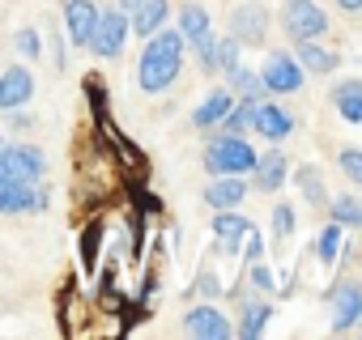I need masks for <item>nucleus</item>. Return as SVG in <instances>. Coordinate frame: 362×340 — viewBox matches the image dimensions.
<instances>
[{
	"instance_id": "nucleus-2",
	"label": "nucleus",
	"mask_w": 362,
	"mask_h": 340,
	"mask_svg": "<svg viewBox=\"0 0 362 340\" xmlns=\"http://www.w3.org/2000/svg\"><path fill=\"white\" fill-rule=\"evenodd\" d=\"M252 166H256V149H252L247 136H239V132L209 136V145H205V170L209 175H252Z\"/></svg>"
},
{
	"instance_id": "nucleus-20",
	"label": "nucleus",
	"mask_w": 362,
	"mask_h": 340,
	"mask_svg": "<svg viewBox=\"0 0 362 340\" xmlns=\"http://www.w3.org/2000/svg\"><path fill=\"white\" fill-rule=\"evenodd\" d=\"M328 102L345 123H362V77H345L328 90Z\"/></svg>"
},
{
	"instance_id": "nucleus-1",
	"label": "nucleus",
	"mask_w": 362,
	"mask_h": 340,
	"mask_svg": "<svg viewBox=\"0 0 362 340\" xmlns=\"http://www.w3.org/2000/svg\"><path fill=\"white\" fill-rule=\"evenodd\" d=\"M184 51H188V43L179 30H170V26L153 30L141 47V60H136L141 94H166L179 81V73H184Z\"/></svg>"
},
{
	"instance_id": "nucleus-12",
	"label": "nucleus",
	"mask_w": 362,
	"mask_h": 340,
	"mask_svg": "<svg viewBox=\"0 0 362 340\" xmlns=\"http://www.w3.org/2000/svg\"><path fill=\"white\" fill-rule=\"evenodd\" d=\"M286 179H290V157L277 145H269L264 153H256V166H252V188L256 192L273 196L277 188H286Z\"/></svg>"
},
{
	"instance_id": "nucleus-13",
	"label": "nucleus",
	"mask_w": 362,
	"mask_h": 340,
	"mask_svg": "<svg viewBox=\"0 0 362 340\" xmlns=\"http://www.w3.org/2000/svg\"><path fill=\"white\" fill-rule=\"evenodd\" d=\"M35 98V73L26 60H13L5 73H0V111H13V107H30Z\"/></svg>"
},
{
	"instance_id": "nucleus-29",
	"label": "nucleus",
	"mask_w": 362,
	"mask_h": 340,
	"mask_svg": "<svg viewBox=\"0 0 362 340\" xmlns=\"http://www.w3.org/2000/svg\"><path fill=\"white\" fill-rule=\"evenodd\" d=\"M192 47V56H197V64H201V73L205 77H214L218 73V35L209 30V35H201L197 43H188Z\"/></svg>"
},
{
	"instance_id": "nucleus-27",
	"label": "nucleus",
	"mask_w": 362,
	"mask_h": 340,
	"mask_svg": "<svg viewBox=\"0 0 362 340\" xmlns=\"http://www.w3.org/2000/svg\"><path fill=\"white\" fill-rule=\"evenodd\" d=\"M103 238H107V226H103V221H90V226L81 230V243H77V255H81V268H86V272H94V264H98V247H103Z\"/></svg>"
},
{
	"instance_id": "nucleus-31",
	"label": "nucleus",
	"mask_w": 362,
	"mask_h": 340,
	"mask_svg": "<svg viewBox=\"0 0 362 340\" xmlns=\"http://www.w3.org/2000/svg\"><path fill=\"white\" fill-rule=\"evenodd\" d=\"M86 98H90V111H94V119L103 123V119H111V98H107V85L98 81V77H86Z\"/></svg>"
},
{
	"instance_id": "nucleus-10",
	"label": "nucleus",
	"mask_w": 362,
	"mask_h": 340,
	"mask_svg": "<svg viewBox=\"0 0 362 340\" xmlns=\"http://www.w3.org/2000/svg\"><path fill=\"white\" fill-rule=\"evenodd\" d=\"M230 35L243 47H260L269 39V9L260 5V0H243V5L230 13Z\"/></svg>"
},
{
	"instance_id": "nucleus-30",
	"label": "nucleus",
	"mask_w": 362,
	"mask_h": 340,
	"mask_svg": "<svg viewBox=\"0 0 362 340\" xmlns=\"http://www.w3.org/2000/svg\"><path fill=\"white\" fill-rule=\"evenodd\" d=\"M13 51H18L26 64H35V60L43 56V35H39L35 26H22V30L13 35Z\"/></svg>"
},
{
	"instance_id": "nucleus-26",
	"label": "nucleus",
	"mask_w": 362,
	"mask_h": 340,
	"mask_svg": "<svg viewBox=\"0 0 362 340\" xmlns=\"http://www.w3.org/2000/svg\"><path fill=\"white\" fill-rule=\"evenodd\" d=\"M341 247H345V230H341L337 221H328V226H324V234L315 238V260H320L324 268H337Z\"/></svg>"
},
{
	"instance_id": "nucleus-24",
	"label": "nucleus",
	"mask_w": 362,
	"mask_h": 340,
	"mask_svg": "<svg viewBox=\"0 0 362 340\" xmlns=\"http://www.w3.org/2000/svg\"><path fill=\"white\" fill-rule=\"evenodd\" d=\"M175 30L184 35V43H197L201 35L214 30V18H209L205 5H179V26H175Z\"/></svg>"
},
{
	"instance_id": "nucleus-18",
	"label": "nucleus",
	"mask_w": 362,
	"mask_h": 340,
	"mask_svg": "<svg viewBox=\"0 0 362 340\" xmlns=\"http://www.w3.org/2000/svg\"><path fill=\"white\" fill-rule=\"evenodd\" d=\"M243 306H239V336L243 340H256V336H264V327H269V319H273V302H269V293L264 298H252V293H243L239 298Z\"/></svg>"
},
{
	"instance_id": "nucleus-38",
	"label": "nucleus",
	"mask_w": 362,
	"mask_h": 340,
	"mask_svg": "<svg viewBox=\"0 0 362 340\" xmlns=\"http://www.w3.org/2000/svg\"><path fill=\"white\" fill-rule=\"evenodd\" d=\"M47 39H52V60H56V68L64 73V68H69V39H64L56 26H52V35H47Z\"/></svg>"
},
{
	"instance_id": "nucleus-39",
	"label": "nucleus",
	"mask_w": 362,
	"mask_h": 340,
	"mask_svg": "<svg viewBox=\"0 0 362 340\" xmlns=\"http://www.w3.org/2000/svg\"><path fill=\"white\" fill-rule=\"evenodd\" d=\"M256 260H264V238L256 230H247V238H243V264H256Z\"/></svg>"
},
{
	"instance_id": "nucleus-40",
	"label": "nucleus",
	"mask_w": 362,
	"mask_h": 340,
	"mask_svg": "<svg viewBox=\"0 0 362 340\" xmlns=\"http://www.w3.org/2000/svg\"><path fill=\"white\" fill-rule=\"evenodd\" d=\"M337 9H345V13H362V0H337Z\"/></svg>"
},
{
	"instance_id": "nucleus-35",
	"label": "nucleus",
	"mask_w": 362,
	"mask_h": 340,
	"mask_svg": "<svg viewBox=\"0 0 362 340\" xmlns=\"http://www.w3.org/2000/svg\"><path fill=\"white\" fill-rule=\"evenodd\" d=\"M239 51H243V43H239L235 35H218V73L235 68V64H239Z\"/></svg>"
},
{
	"instance_id": "nucleus-44",
	"label": "nucleus",
	"mask_w": 362,
	"mask_h": 340,
	"mask_svg": "<svg viewBox=\"0 0 362 340\" xmlns=\"http://www.w3.org/2000/svg\"><path fill=\"white\" fill-rule=\"evenodd\" d=\"M358 230H362V226H358ZM358 247H362V238H358Z\"/></svg>"
},
{
	"instance_id": "nucleus-7",
	"label": "nucleus",
	"mask_w": 362,
	"mask_h": 340,
	"mask_svg": "<svg viewBox=\"0 0 362 340\" xmlns=\"http://www.w3.org/2000/svg\"><path fill=\"white\" fill-rule=\"evenodd\" d=\"M260 81H264L269 98H277V94H298L303 81H307V73L298 68L294 51H269L264 56V68H260Z\"/></svg>"
},
{
	"instance_id": "nucleus-21",
	"label": "nucleus",
	"mask_w": 362,
	"mask_h": 340,
	"mask_svg": "<svg viewBox=\"0 0 362 340\" xmlns=\"http://www.w3.org/2000/svg\"><path fill=\"white\" fill-rule=\"evenodd\" d=\"M230 102H235V94H230L226 85L209 90V94H205V102L192 111V128H201V132H214V128L222 123V115L230 111Z\"/></svg>"
},
{
	"instance_id": "nucleus-43",
	"label": "nucleus",
	"mask_w": 362,
	"mask_h": 340,
	"mask_svg": "<svg viewBox=\"0 0 362 340\" xmlns=\"http://www.w3.org/2000/svg\"><path fill=\"white\" fill-rule=\"evenodd\" d=\"M0 149H5V128H0Z\"/></svg>"
},
{
	"instance_id": "nucleus-8",
	"label": "nucleus",
	"mask_w": 362,
	"mask_h": 340,
	"mask_svg": "<svg viewBox=\"0 0 362 340\" xmlns=\"http://www.w3.org/2000/svg\"><path fill=\"white\" fill-rule=\"evenodd\" d=\"M184 332L197 336V340H230L235 336V323L226 319V310L218 302L205 298V302H197V306L184 310Z\"/></svg>"
},
{
	"instance_id": "nucleus-19",
	"label": "nucleus",
	"mask_w": 362,
	"mask_h": 340,
	"mask_svg": "<svg viewBox=\"0 0 362 340\" xmlns=\"http://www.w3.org/2000/svg\"><path fill=\"white\" fill-rule=\"evenodd\" d=\"M170 22V0H145V5H136L132 13H128V30L136 35V39H149L153 30H162Z\"/></svg>"
},
{
	"instance_id": "nucleus-23",
	"label": "nucleus",
	"mask_w": 362,
	"mask_h": 340,
	"mask_svg": "<svg viewBox=\"0 0 362 340\" xmlns=\"http://www.w3.org/2000/svg\"><path fill=\"white\" fill-rule=\"evenodd\" d=\"M290 179L298 183V192H303V200H307L311 209H324V205H328V188H324V170H320V166H307V162H303Z\"/></svg>"
},
{
	"instance_id": "nucleus-36",
	"label": "nucleus",
	"mask_w": 362,
	"mask_h": 340,
	"mask_svg": "<svg viewBox=\"0 0 362 340\" xmlns=\"http://www.w3.org/2000/svg\"><path fill=\"white\" fill-rule=\"evenodd\" d=\"M192 293H201V298L218 302L226 289H222V281H218V272H214V268H201V272H197V285H192Z\"/></svg>"
},
{
	"instance_id": "nucleus-42",
	"label": "nucleus",
	"mask_w": 362,
	"mask_h": 340,
	"mask_svg": "<svg viewBox=\"0 0 362 340\" xmlns=\"http://www.w3.org/2000/svg\"><path fill=\"white\" fill-rule=\"evenodd\" d=\"M354 332H362V315H358V323H354Z\"/></svg>"
},
{
	"instance_id": "nucleus-37",
	"label": "nucleus",
	"mask_w": 362,
	"mask_h": 340,
	"mask_svg": "<svg viewBox=\"0 0 362 340\" xmlns=\"http://www.w3.org/2000/svg\"><path fill=\"white\" fill-rule=\"evenodd\" d=\"M0 115H5V123H9L13 132H30V128H35V115H30L26 107H13V111H0Z\"/></svg>"
},
{
	"instance_id": "nucleus-11",
	"label": "nucleus",
	"mask_w": 362,
	"mask_h": 340,
	"mask_svg": "<svg viewBox=\"0 0 362 340\" xmlns=\"http://www.w3.org/2000/svg\"><path fill=\"white\" fill-rule=\"evenodd\" d=\"M252 132H256L260 140L277 145V140H286V136L294 132V115H290L286 107H277L273 98H260V102L252 107Z\"/></svg>"
},
{
	"instance_id": "nucleus-32",
	"label": "nucleus",
	"mask_w": 362,
	"mask_h": 340,
	"mask_svg": "<svg viewBox=\"0 0 362 340\" xmlns=\"http://www.w3.org/2000/svg\"><path fill=\"white\" fill-rule=\"evenodd\" d=\"M247 285H252L256 293H277V272H273L264 260H256V264H247Z\"/></svg>"
},
{
	"instance_id": "nucleus-5",
	"label": "nucleus",
	"mask_w": 362,
	"mask_h": 340,
	"mask_svg": "<svg viewBox=\"0 0 362 340\" xmlns=\"http://www.w3.org/2000/svg\"><path fill=\"white\" fill-rule=\"evenodd\" d=\"M281 26H286V35L294 43L298 39H324L332 30L328 13L315 5V0H286V5H281Z\"/></svg>"
},
{
	"instance_id": "nucleus-34",
	"label": "nucleus",
	"mask_w": 362,
	"mask_h": 340,
	"mask_svg": "<svg viewBox=\"0 0 362 340\" xmlns=\"http://www.w3.org/2000/svg\"><path fill=\"white\" fill-rule=\"evenodd\" d=\"M290 234H294V205L277 200V205H273V238H277V243H286Z\"/></svg>"
},
{
	"instance_id": "nucleus-28",
	"label": "nucleus",
	"mask_w": 362,
	"mask_h": 340,
	"mask_svg": "<svg viewBox=\"0 0 362 340\" xmlns=\"http://www.w3.org/2000/svg\"><path fill=\"white\" fill-rule=\"evenodd\" d=\"M252 98H235L230 102V111L222 115V123H218V132H239V136H247L252 132Z\"/></svg>"
},
{
	"instance_id": "nucleus-16",
	"label": "nucleus",
	"mask_w": 362,
	"mask_h": 340,
	"mask_svg": "<svg viewBox=\"0 0 362 340\" xmlns=\"http://www.w3.org/2000/svg\"><path fill=\"white\" fill-rule=\"evenodd\" d=\"M247 192H252V183H247L243 175H214V179L205 183V205H209L214 213H218V209H243Z\"/></svg>"
},
{
	"instance_id": "nucleus-17",
	"label": "nucleus",
	"mask_w": 362,
	"mask_h": 340,
	"mask_svg": "<svg viewBox=\"0 0 362 340\" xmlns=\"http://www.w3.org/2000/svg\"><path fill=\"white\" fill-rule=\"evenodd\" d=\"M247 230H252V221H247L239 209H218V213H214V238H218V251H222V255H239Z\"/></svg>"
},
{
	"instance_id": "nucleus-4",
	"label": "nucleus",
	"mask_w": 362,
	"mask_h": 340,
	"mask_svg": "<svg viewBox=\"0 0 362 340\" xmlns=\"http://www.w3.org/2000/svg\"><path fill=\"white\" fill-rule=\"evenodd\" d=\"M0 170L22 183H47V153L30 140H5V149H0Z\"/></svg>"
},
{
	"instance_id": "nucleus-25",
	"label": "nucleus",
	"mask_w": 362,
	"mask_h": 340,
	"mask_svg": "<svg viewBox=\"0 0 362 340\" xmlns=\"http://www.w3.org/2000/svg\"><path fill=\"white\" fill-rule=\"evenodd\" d=\"M328 221H337L341 230H358L362 226V196H328Z\"/></svg>"
},
{
	"instance_id": "nucleus-41",
	"label": "nucleus",
	"mask_w": 362,
	"mask_h": 340,
	"mask_svg": "<svg viewBox=\"0 0 362 340\" xmlns=\"http://www.w3.org/2000/svg\"><path fill=\"white\" fill-rule=\"evenodd\" d=\"M136 5H145V0H115V9H124V13H132Z\"/></svg>"
},
{
	"instance_id": "nucleus-22",
	"label": "nucleus",
	"mask_w": 362,
	"mask_h": 340,
	"mask_svg": "<svg viewBox=\"0 0 362 340\" xmlns=\"http://www.w3.org/2000/svg\"><path fill=\"white\" fill-rule=\"evenodd\" d=\"M222 77H226V90H230L235 98H252V102L269 98V90H264V81H260V73H256V68H247L243 60H239L235 68H226Z\"/></svg>"
},
{
	"instance_id": "nucleus-14",
	"label": "nucleus",
	"mask_w": 362,
	"mask_h": 340,
	"mask_svg": "<svg viewBox=\"0 0 362 340\" xmlns=\"http://www.w3.org/2000/svg\"><path fill=\"white\" fill-rule=\"evenodd\" d=\"M64 39L73 47H90L94 26H98V0H64Z\"/></svg>"
},
{
	"instance_id": "nucleus-33",
	"label": "nucleus",
	"mask_w": 362,
	"mask_h": 340,
	"mask_svg": "<svg viewBox=\"0 0 362 340\" xmlns=\"http://www.w3.org/2000/svg\"><path fill=\"white\" fill-rule=\"evenodd\" d=\"M337 170L362 192V149H341L337 153Z\"/></svg>"
},
{
	"instance_id": "nucleus-15",
	"label": "nucleus",
	"mask_w": 362,
	"mask_h": 340,
	"mask_svg": "<svg viewBox=\"0 0 362 340\" xmlns=\"http://www.w3.org/2000/svg\"><path fill=\"white\" fill-rule=\"evenodd\" d=\"M294 60H298V68L307 77H332L341 68V56L332 47H324L320 39H298L294 43Z\"/></svg>"
},
{
	"instance_id": "nucleus-6",
	"label": "nucleus",
	"mask_w": 362,
	"mask_h": 340,
	"mask_svg": "<svg viewBox=\"0 0 362 340\" xmlns=\"http://www.w3.org/2000/svg\"><path fill=\"white\" fill-rule=\"evenodd\" d=\"M128 13L124 9H98V26H94V39H90V51L98 60H119L124 47H128Z\"/></svg>"
},
{
	"instance_id": "nucleus-9",
	"label": "nucleus",
	"mask_w": 362,
	"mask_h": 340,
	"mask_svg": "<svg viewBox=\"0 0 362 340\" xmlns=\"http://www.w3.org/2000/svg\"><path fill=\"white\" fill-rule=\"evenodd\" d=\"M328 298H332V323H328V332H332V336L354 332V323H358V315H362V285H358V281H337V285L328 289Z\"/></svg>"
},
{
	"instance_id": "nucleus-3",
	"label": "nucleus",
	"mask_w": 362,
	"mask_h": 340,
	"mask_svg": "<svg viewBox=\"0 0 362 340\" xmlns=\"http://www.w3.org/2000/svg\"><path fill=\"white\" fill-rule=\"evenodd\" d=\"M52 209V188L47 183H22L0 170V213L22 217V213H47Z\"/></svg>"
}]
</instances>
